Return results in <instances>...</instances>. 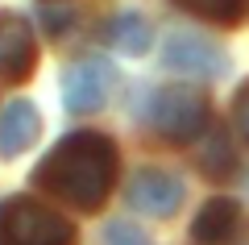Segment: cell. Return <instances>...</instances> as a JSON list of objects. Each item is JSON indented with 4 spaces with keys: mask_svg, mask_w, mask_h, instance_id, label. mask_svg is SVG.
<instances>
[{
    "mask_svg": "<svg viewBox=\"0 0 249 245\" xmlns=\"http://www.w3.org/2000/svg\"><path fill=\"white\" fill-rule=\"evenodd\" d=\"M34 183L58 195L62 204H71L79 212H96L108 200L116 183V146L112 137L96 129L67 133L50 154L42 158V167L34 170Z\"/></svg>",
    "mask_w": 249,
    "mask_h": 245,
    "instance_id": "6da1fadb",
    "label": "cell"
},
{
    "mask_svg": "<svg viewBox=\"0 0 249 245\" xmlns=\"http://www.w3.org/2000/svg\"><path fill=\"white\" fill-rule=\"evenodd\" d=\"M0 245H75V225L34 195L0 204Z\"/></svg>",
    "mask_w": 249,
    "mask_h": 245,
    "instance_id": "7a4b0ae2",
    "label": "cell"
},
{
    "mask_svg": "<svg viewBox=\"0 0 249 245\" xmlns=\"http://www.w3.org/2000/svg\"><path fill=\"white\" fill-rule=\"evenodd\" d=\"M145 121L158 133L162 141H175V146H187L196 141L199 133L208 129V96L187 83H175V88H162L150 96L145 104Z\"/></svg>",
    "mask_w": 249,
    "mask_h": 245,
    "instance_id": "3957f363",
    "label": "cell"
},
{
    "mask_svg": "<svg viewBox=\"0 0 249 245\" xmlns=\"http://www.w3.org/2000/svg\"><path fill=\"white\" fill-rule=\"evenodd\" d=\"M112 83H116L112 62L79 58L62 71V104H67V113H79V116L100 113L108 104V96H112Z\"/></svg>",
    "mask_w": 249,
    "mask_h": 245,
    "instance_id": "277c9868",
    "label": "cell"
},
{
    "mask_svg": "<svg viewBox=\"0 0 249 245\" xmlns=\"http://www.w3.org/2000/svg\"><path fill=\"white\" fill-rule=\"evenodd\" d=\"M162 67L178 71V75H196V79H216L229 71V58L216 42H208L204 34H191V29H178L166 38L162 46Z\"/></svg>",
    "mask_w": 249,
    "mask_h": 245,
    "instance_id": "5b68a950",
    "label": "cell"
},
{
    "mask_svg": "<svg viewBox=\"0 0 249 245\" xmlns=\"http://www.w3.org/2000/svg\"><path fill=\"white\" fill-rule=\"evenodd\" d=\"M124 195H129V208H133V212L166 220V216H175V212L183 208L187 187H183V179L170 175V170L145 167V170H137V175L129 179V191H124Z\"/></svg>",
    "mask_w": 249,
    "mask_h": 245,
    "instance_id": "8992f818",
    "label": "cell"
},
{
    "mask_svg": "<svg viewBox=\"0 0 249 245\" xmlns=\"http://www.w3.org/2000/svg\"><path fill=\"white\" fill-rule=\"evenodd\" d=\"M37 62V42L34 29L21 13L0 9V79L4 83H25Z\"/></svg>",
    "mask_w": 249,
    "mask_h": 245,
    "instance_id": "52a82bcc",
    "label": "cell"
},
{
    "mask_svg": "<svg viewBox=\"0 0 249 245\" xmlns=\"http://www.w3.org/2000/svg\"><path fill=\"white\" fill-rule=\"evenodd\" d=\"M37 133H42V116H37V108L29 100L4 104V113H0V158L25 154L37 141Z\"/></svg>",
    "mask_w": 249,
    "mask_h": 245,
    "instance_id": "ba28073f",
    "label": "cell"
},
{
    "mask_svg": "<svg viewBox=\"0 0 249 245\" xmlns=\"http://www.w3.org/2000/svg\"><path fill=\"white\" fill-rule=\"evenodd\" d=\"M241 233V204L237 200H208L199 208L196 225H191V237L199 245H229L232 237Z\"/></svg>",
    "mask_w": 249,
    "mask_h": 245,
    "instance_id": "9c48e42d",
    "label": "cell"
},
{
    "mask_svg": "<svg viewBox=\"0 0 249 245\" xmlns=\"http://www.w3.org/2000/svg\"><path fill=\"white\" fill-rule=\"evenodd\" d=\"M108 42L121 54H145L150 42H154V29H150V21H145L142 13L124 9V13H116V17L108 21Z\"/></svg>",
    "mask_w": 249,
    "mask_h": 245,
    "instance_id": "30bf717a",
    "label": "cell"
},
{
    "mask_svg": "<svg viewBox=\"0 0 249 245\" xmlns=\"http://www.w3.org/2000/svg\"><path fill=\"white\" fill-rule=\"evenodd\" d=\"M199 167H204V175H212V179H224L232 170V146H229L224 133H212V137H208V146L199 150Z\"/></svg>",
    "mask_w": 249,
    "mask_h": 245,
    "instance_id": "8fae6325",
    "label": "cell"
},
{
    "mask_svg": "<svg viewBox=\"0 0 249 245\" xmlns=\"http://www.w3.org/2000/svg\"><path fill=\"white\" fill-rule=\"evenodd\" d=\"M187 13H196L204 21H216V25H232L241 17V4L245 0H178Z\"/></svg>",
    "mask_w": 249,
    "mask_h": 245,
    "instance_id": "7c38bea8",
    "label": "cell"
},
{
    "mask_svg": "<svg viewBox=\"0 0 249 245\" xmlns=\"http://www.w3.org/2000/svg\"><path fill=\"white\" fill-rule=\"evenodd\" d=\"M104 245H150V237L137 225H129V220H112L104 228Z\"/></svg>",
    "mask_w": 249,
    "mask_h": 245,
    "instance_id": "4fadbf2b",
    "label": "cell"
},
{
    "mask_svg": "<svg viewBox=\"0 0 249 245\" xmlns=\"http://www.w3.org/2000/svg\"><path fill=\"white\" fill-rule=\"evenodd\" d=\"M232 125H237V133L249 141V83L237 92V100H232Z\"/></svg>",
    "mask_w": 249,
    "mask_h": 245,
    "instance_id": "5bb4252c",
    "label": "cell"
}]
</instances>
